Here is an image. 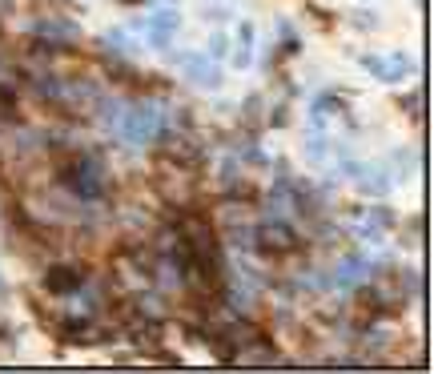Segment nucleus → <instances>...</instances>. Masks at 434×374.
Returning a JSON list of instances; mask_svg holds the SVG:
<instances>
[{"instance_id": "nucleus-9", "label": "nucleus", "mask_w": 434, "mask_h": 374, "mask_svg": "<svg viewBox=\"0 0 434 374\" xmlns=\"http://www.w3.org/2000/svg\"><path fill=\"white\" fill-rule=\"evenodd\" d=\"M209 45H213V48H209V57L217 61V57H226V52H229V37H226V32H217V37H213Z\"/></svg>"}, {"instance_id": "nucleus-7", "label": "nucleus", "mask_w": 434, "mask_h": 374, "mask_svg": "<svg viewBox=\"0 0 434 374\" xmlns=\"http://www.w3.org/2000/svg\"><path fill=\"white\" fill-rule=\"evenodd\" d=\"M181 24V17L177 12H157V17H149V32H153V45H169V32Z\"/></svg>"}, {"instance_id": "nucleus-5", "label": "nucleus", "mask_w": 434, "mask_h": 374, "mask_svg": "<svg viewBox=\"0 0 434 374\" xmlns=\"http://www.w3.org/2000/svg\"><path fill=\"white\" fill-rule=\"evenodd\" d=\"M366 69H374L378 72V81H402L406 72H411V61L406 57H390V61H378V57H366Z\"/></svg>"}, {"instance_id": "nucleus-6", "label": "nucleus", "mask_w": 434, "mask_h": 374, "mask_svg": "<svg viewBox=\"0 0 434 374\" xmlns=\"http://www.w3.org/2000/svg\"><path fill=\"white\" fill-rule=\"evenodd\" d=\"M185 77L197 81V85H206V89L217 85V69H213V61H206V57H185Z\"/></svg>"}, {"instance_id": "nucleus-8", "label": "nucleus", "mask_w": 434, "mask_h": 374, "mask_svg": "<svg viewBox=\"0 0 434 374\" xmlns=\"http://www.w3.org/2000/svg\"><path fill=\"white\" fill-rule=\"evenodd\" d=\"M237 37H241V48H237V57H233V61L246 69V65H250V45H253V24H241V28H237Z\"/></svg>"}, {"instance_id": "nucleus-2", "label": "nucleus", "mask_w": 434, "mask_h": 374, "mask_svg": "<svg viewBox=\"0 0 434 374\" xmlns=\"http://www.w3.org/2000/svg\"><path fill=\"white\" fill-rule=\"evenodd\" d=\"M61 177H65V186H69L77 197H85V201L105 197V169H101V161H92V157H77L72 165L61 169Z\"/></svg>"}, {"instance_id": "nucleus-1", "label": "nucleus", "mask_w": 434, "mask_h": 374, "mask_svg": "<svg viewBox=\"0 0 434 374\" xmlns=\"http://www.w3.org/2000/svg\"><path fill=\"white\" fill-rule=\"evenodd\" d=\"M161 125H165V113H161L157 105H133V109H125V113H121V121H117L121 137L133 141V145L153 141V137L161 133Z\"/></svg>"}, {"instance_id": "nucleus-4", "label": "nucleus", "mask_w": 434, "mask_h": 374, "mask_svg": "<svg viewBox=\"0 0 434 374\" xmlns=\"http://www.w3.org/2000/svg\"><path fill=\"white\" fill-rule=\"evenodd\" d=\"M81 282H85V270H81V266H52L45 274V290L48 294H72Z\"/></svg>"}, {"instance_id": "nucleus-3", "label": "nucleus", "mask_w": 434, "mask_h": 374, "mask_svg": "<svg viewBox=\"0 0 434 374\" xmlns=\"http://www.w3.org/2000/svg\"><path fill=\"white\" fill-rule=\"evenodd\" d=\"M253 237H257V242H253V246H257V254H266V257L290 254V250L297 246V234L290 230V226H282V222H270V226H262V230H257Z\"/></svg>"}]
</instances>
